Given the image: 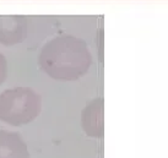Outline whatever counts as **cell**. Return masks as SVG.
<instances>
[{
	"label": "cell",
	"instance_id": "1",
	"mask_svg": "<svg viewBox=\"0 0 168 158\" xmlns=\"http://www.w3.org/2000/svg\"><path fill=\"white\" fill-rule=\"evenodd\" d=\"M8 101H0V118L10 124H25L36 115L34 102L25 91H14Z\"/></svg>",
	"mask_w": 168,
	"mask_h": 158
},
{
	"label": "cell",
	"instance_id": "2",
	"mask_svg": "<svg viewBox=\"0 0 168 158\" xmlns=\"http://www.w3.org/2000/svg\"><path fill=\"white\" fill-rule=\"evenodd\" d=\"M0 158H30L27 145L17 134L0 130Z\"/></svg>",
	"mask_w": 168,
	"mask_h": 158
}]
</instances>
